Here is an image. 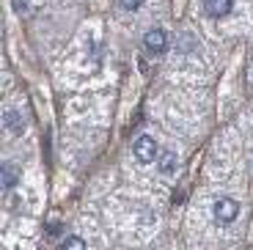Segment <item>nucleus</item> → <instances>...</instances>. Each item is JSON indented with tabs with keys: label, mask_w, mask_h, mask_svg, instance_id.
Masks as SVG:
<instances>
[{
	"label": "nucleus",
	"mask_w": 253,
	"mask_h": 250,
	"mask_svg": "<svg viewBox=\"0 0 253 250\" xmlns=\"http://www.w3.org/2000/svg\"><path fill=\"white\" fill-rule=\"evenodd\" d=\"M58 250H85V242H83L80 237H66L58 245Z\"/></svg>",
	"instance_id": "nucleus-9"
},
{
	"label": "nucleus",
	"mask_w": 253,
	"mask_h": 250,
	"mask_svg": "<svg viewBox=\"0 0 253 250\" xmlns=\"http://www.w3.org/2000/svg\"><path fill=\"white\" fill-rule=\"evenodd\" d=\"M119 3H121L124 11H138V8L143 6V0H119Z\"/></svg>",
	"instance_id": "nucleus-10"
},
{
	"label": "nucleus",
	"mask_w": 253,
	"mask_h": 250,
	"mask_svg": "<svg viewBox=\"0 0 253 250\" xmlns=\"http://www.w3.org/2000/svg\"><path fill=\"white\" fill-rule=\"evenodd\" d=\"M176 50H179V52H193V50H198L196 33H182V36H179V42H176Z\"/></svg>",
	"instance_id": "nucleus-7"
},
{
	"label": "nucleus",
	"mask_w": 253,
	"mask_h": 250,
	"mask_svg": "<svg viewBox=\"0 0 253 250\" xmlns=\"http://www.w3.org/2000/svg\"><path fill=\"white\" fill-rule=\"evenodd\" d=\"M143 44H146V50H149V52H154V55H163V52L168 50L171 39H168V33H165L163 28H152V31H146Z\"/></svg>",
	"instance_id": "nucleus-3"
},
{
	"label": "nucleus",
	"mask_w": 253,
	"mask_h": 250,
	"mask_svg": "<svg viewBox=\"0 0 253 250\" xmlns=\"http://www.w3.org/2000/svg\"><path fill=\"white\" fill-rule=\"evenodd\" d=\"M3 124H6V129L11 132V135H22V132H25V119H22L17 110L3 113Z\"/></svg>",
	"instance_id": "nucleus-5"
},
{
	"label": "nucleus",
	"mask_w": 253,
	"mask_h": 250,
	"mask_svg": "<svg viewBox=\"0 0 253 250\" xmlns=\"http://www.w3.org/2000/svg\"><path fill=\"white\" fill-rule=\"evenodd\" d=\"M176 165H179V157L173 154V151H165V154L160 157V173L163 176H171L173 170H176Z\"/></svg>",
	"instance_id": "nucleus-6"
},
{
	"label": "nucleus",
	"mask_w": 253,
	"mask_h": 250,
	"mask_svg": "<svg viewBox=\"0 0 253 250\" xmlns=\"http://www.w3.org/2000/svg\"><path fill=\"white\" fill-rule=\"evenodd\" d=\"M212 214H215L217 225H228V223H234L237 214H240V204L231 198H217L215 207H212Z\"/></svg>",
	"instance_id": "nucleus-2"
},
{
	"label": "nucleus",
	"mask_w": 253,
	"mask_h": 250,
	"mask_svg": "<svg viewBox=\"0 0 253 250\" xmlns=\"http://www.w3.org/2000/svg\"><path fill=\"white\" fill-rule=\"evenodd\" d=\"M14 8H17L19 14H25V11H28V6H25V0H14Z\"/></svg>",
	"instance_id": "nucleus-12"
},
{
	"label": "nucleus",
	"mask_w": 253,
	"mask_h": 250,
	"mask_svg": "<svg viewBox=\"0 0 253 250\" xmlns=\"http://www.w3.org/2000/svg\"><path fill=\"white\" fill-rule=\"evenodd\" d=\"M47 231H50V234H58V231H63V223H58V220H52V223L47 225Z\"/></svg>",
	"instance_id": "nucleus-11"
},
{
	"label": "nucleus",
	"mask_w": 253,
	"mask_h": 250,
	"mask_svg": "<svg viewBox=\"0 0 253 250\" xmlns=\"http://www.w3.org/2000/svg\"><path fill=\"white\" fill-rule=\"evenodd\" d=\"M132 154H135L138 163L149 165V163H154V160L160 157V146H157V140H154L152 135H140V138L132 143Z\"/></svg>",
	"instance_id": "nucleus-1"
},
{
	"label": "nucleus",
	"mask_w": 253,
	"mask_h": 250,
	"mask_svg": "<svg viewBox=\"0 0 253 250\" xmlns=\"http://www.w3.org/2000/svg\"><path fill=\"white\" fill-rule=\"evenodd\" d=\"M17 181H19V173H17V168L14 165H3V190H11V187H17Z\"/></svg>",
	"instance_id": "nucleus-8"
},
{
	"label": "nucleus",
	"mask_w": 253,
	"mask_h": 250,
	"mask_svg": "<svg viewBox=\"0 0 253 250\" xmlns=\"http://www.w3.org/2000/svg\"><path fill=\"white\" fill-rule=\"evenodd\" d=\"M201 6L209 17H228L234 8V0H201Z\"/></svg>",
	"instance_id": "nucleus-4"
}]
</instances>
